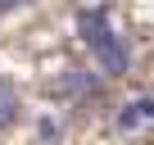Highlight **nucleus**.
Listing matches in <instances>:
<instances>
[{
    "label": "nucleus",
    "mask_w": 154,
    "mask_h": 145,
    "mask_svg": "<svg viewBox=\"0 0 154 145\" xmlns=\"http://www.w3.org/2000/svg\"><path fill=\"white\" fill-rule=\"evenodd\" d=\"M72 27H77V41L91 50L100 77H127V72H131V45L113 27V18H109L104 5H82L72 14Z\"/></svg>",
    "instance_id": "obj_1"
},
{
    "label": "nucleus",
    "mask_w": 154,
    "mask_h": 145,
    "mask_svg": "<svg viewBox=\"0 0 154 145\" xmlns=\"http://www.w3.org/2000/svg\"><path fill=\"white\" fill-rule=\"evenodd\" d=\"M50 91L63 95V100H72V104H91V100L104 95V77L91 72V68H68L63 77H59V86H50Z\"/></svg>",
    "instance_id": "obj_2"
},
{
    "label": "nucleus",
    "mask_w": 154,
    "mask_h": 145,
    "mask_svg": "<svg viewBox=\"0 0 154 145\" xmlns=\"http://www.w3.org/2000/svg\"><path fill=\"white\" fill-rule=\"evenodd\" d=\"M154 122V95H136V100H122L118 113H113V127L118 131H140Z\"/></svg>",
    "instance_id": "obj_3"
},
{
    "label": "nucleus",
    "mask_w": 154,
    "mask_h": 145,
    "mask_svg": "<svg viewBox=\"0 0 154 145\" xmlns=\"http://www.w3.org/2000/svg\"><path fill=\"white\" fill-rule=\"evenodd\" d=\"M18 118H23V95L9 77H0V131H9Z\"/></svg>",
    "instance_id": "obj_4"
},
{
    "label": "nucleus",
    "mask_w": 154,
    "mask_h": 145,
    "mask_svg": "<svg viewBox=\"0 0 154 145\" xmlns=\"http://www.w3.org/2000/svg\"><path fill=\"white\" fill-rule=\"evenodd\" d=\"M27 5H36V0H0V14H14V9H27Z\"/></svg>",
    "instance_id": "obj_5"
}]
</instances>
